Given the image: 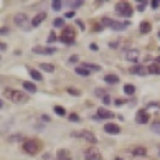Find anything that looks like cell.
I'll return each instance as SVG.
<instances>
[{
	"instance_id": "cell-1",
	"label": "cell",
	"mask_w": 160,
	"mask_h": 160,
	"mask_svg": "<svg viewBox=\"0 0 160 160\" xmlns=\"http://www.w3.org/2000/svg\"><path fill=\"white\" fill-rule=\"evenodd\" d=\"M3 94L7 96V99H10L12 102H15V104H25V102L28 101V96L25 93H22V91H18V89L7 88L3 91Z\"/></svg>"
},
{
	"instance_id": "cell-2",
	"label": "cell",
	"mask_w": 160,
	"mask_h": 160,
	"mask_svg": "<svg viewBox=\"0 0 160 160\" xmlns=\"http://www.w3.org/2000/svg\"><path fill=\"white\" fill-rule=\"evenodd\" d=\"M40 148H41L40 140H27L25 144H23V150H25L27 153H30V155H35V153H38Z\"/></svg>"
},
{
	"instance_id": "cell-3",
	"label": "cell",
	"mask_w": 160,
	"mask_h": 160,
	"mask_svg": "<svg viewBox=\"0 0 160 160\" xmlns=\"http://www.w3.org/2000/svg\"><path fill=\"white\" fill-rule=\"evenodd\" d=\"M116 12L121 17H130L132 15V7H130V3H127V2H119L116 5Z\"/></svg>"
},
{
	"instance_id": "cell-4",
	"label": "cell",
	"mask_w": 160,
	"mask_h": 160,
	"mask_svg": "<svg viewBox=\"0 0 160 160\" xmlns=\"http://www.w3.org/2000/svg\"><path fill=\"white\" fill-rule=\"evenodd\" d=\"M102 25L112 28V30H124L129 23L127 22H116V20H111V18H102Z\"/></svg>"
},
{
	"instance_id": "cell-5",
	"label": "cell",
	"mask_w": 160,
	"mask_h": 160,
	"mask_svg": "<svg viewBox=\"0 0 160 160\" xmlns=\"http://www.w3.org/2000/svg\"><path fill=\"white\" fill-rule=\"evenodd\" d=\"M13 20H15V25L23 28V30H30L32 28V25H28V17L25 13H17Z\"/></svg>"
},
{
	"instance_id": "cell-6",
	"label": "cell",
	"mask_w": 160,
	"mask_h": 160,
	"mask_svg": "<svg viewBox=\"0 0 160 160\" xmlns=\"http://www.w3.org/2000/svg\"><path fill=\"white\" fill-rule=\"evenodd\" d=\"M74 36H76V35H74V32L71 30V28H66V30H63L60 40L65 45H70V46H71V45H74Z\"/></svg>"
},
{
	"instance_id": "cell-7",
	"label": "cell",
	"mask_w": 160,
	"mask_h": 160,
	"mask_svg": "<svg viewBox=\"0 0 160 160\" xmlns=\"http://www.w3.org/2000/svg\"><path fill=\"white\" fill-rule=\"evenodd\" d=\"M84 157H86V160H101L102 155H101V152L98 150V148H88L86 152H84Z\"/></svg>"
},
{
	"instance_id": "cell-8",
	"label": "cell",
	"mask_w": 160,
	"mask_h": 160,
	"mask_svg": "<svg viewBox=\"0 0 160 160\" xmlns=\"http://www.w3.org/2000/svg\"><path fill=\"white\" fill-rule=\"evenodd\" d=\"M81 139H84V140H88L89 144H96L98 142V139H96V135L93 134V132H89V130H81V132L78 134Z\"/></svg>"
},
{
	"instance_id": "cell-9",
	"label": "cell",
	"mask_w": 160,
	"mask_h": 160,
	"mask_svg": "<svg viewBox=\"0 0 160 160\" xmlns=\"http://www.w3.org/2000/svg\"><path fill=\"white\" fill-rule=\"evenodd\" d=\"M148 119H150V116L147 114V111H139V112H137V116H135L137 124H147Z\"/></svg>"
},
{
	"instance_id": "cell-10",
	"label": "cell",
	"mask_w": 160,
	"mask_h": 160,
	"mask_svg": "<svg viewBox=\"0 0 160 160\" xmlns=\"http://www.w3.org/2000/svg\"><path fill=\"white\" fill-rule=\"evenodd\" d=\"M33 53H36V55H55V48H43V46H35L33 48Z\"/></svg>"
},
{
	"instance_id": "cell-11",
	"label": "cell",
	"mask_w": 160,
	"mask_h": 160,
	"mask_svg": "<svg viewBox=\"0 0 160 160\" xmlns=\"http://www.w3.org/2000/svg\"><path fill=\"white\" fill-rule=\"evenodd\" d=\"M104 130H106L107 134H114V135H116V134L121 132V127H119V125H116V124H112V122H107V124L104 125Z\"/></svg>"
},
{
	"instance_id": "cell-12",
	"label": "cell",
	"mask_w": 160,
	"mask_h": 160,
	"mask_svg": "<svg viewBox=\"0 0 160 160\" xmlns=\"http://www.w3.org/2000/svg\"><path fill=\"white\" fill-rule=\"evenodd\" d=\"M132 74H137V76H147L148 74V68L145 66H134L132 70H130Z\"/></svg>"
},
{
	"instance_id": "cell-13",
	"label": "cell",
	"mask_w": 160,
	"mask_h": 160,
	"mask_svg": "<svg viewBox=\"0 0 160 160\" xmlns=\"http://www.w3.org/2000/svg\"><path fill=\"white\" fill-rule=\"evenodd\" d=\"M125 60L135 63L137 60H139V50H127L125 51Z\"/></svg>"
},
{
	"instance_id": "cell-14",
	"label": "cell",
	"mask_w": 160,
	"mask_h": 160,
	"mask_svg": "<svg viewBox=\"0 0 160 160\" xmlns=\"http://www.w3.org/2000/svg\"><path fill=\"white\" fill-rule=\"evenodd\" d=\"M45 18H46V13L45 12H41V13H38L35 18L32 20V28H35V27H38V25H41L43 22H45Z\"/></svg>"
},
{
	"instance_id": "cell-15",
	"label": "cell",
	"mask_w": 160,
	"mask_h": 160,
	"mask_svg": "<svg viewBox=\"0 0 160 160\" xmlns=\"http://www.w3.org/2000/svg\"><path fill=\"white\" fill-rule=\"evenodd\" d=\"M98 116L101 119H111V117H114V114L107 109H98Z\"/></svg>"
},
{
	"instance_id": "cell-16",
	"label": "cell",
	"mask_w": 160,
	"mask_h": 160,
	"mask_svg": "<svg viewBox=\"0 0 160 160\" xmlns=\"http://www.w3.org/2000/svg\"><path fill=\"white\" fill-rule=\"evenodd\" d=\"M74 73H76L78 76H89V74H91V73L86 70V68H84V66H81V65L74 68Z\"/></svg>"
},
{
	"instance_id": "cell-17",
	"label": "cell",
	"mask_w": 160,
	"mask_h": 160,
	"mask_svg": "<svg viewBox=\"0 0 160 160\" xmlns=\"http://www.w3.org/2000/svg\"><path fill=\"white\" fill-rule=\"evenodd\" d=\"M81 66H84L89 73H93V71H101V66H99V65H93V63H83Z\"/></svg>"
},
{
	"instance_id": "cell-18",
	"label": "cell",
	"mask_w": 160,
	"mask_h": 160,
	"mask_svg": "<svg viewBox=\"0 0 160 160\" xmlns=\"http://www.w3.org/2000/svg\"><path fill=\"white\" fill-rule=\"evenodd\" d=\"M40 70H43V71H46V73H53L55 71V66L51 65V63H41V65H40Z\"/></svg>"
},
{
	"instance_id": "cell-19",
	"label": "cell",
	"mask_w": 160,
	"mask_h": 160,
	"mask_svg": "<svg viewBox=\"0 0 160 160\" xmlns=\"http://www.w3.org/2000/svg\"><path fill=\"white\" fill-rule=\"evenodd\" d=\"M104 81L109 83V84H116V83H119V78L116 76V74H106Z\"/></svg>"
},
{
	"instance_id": "cell-20",
	"label": "cell",
	"mask_w": 160,
	"mask_h": 160,
	"mask_svg": "<svg viewBox=\"0 0 160 160\" xmlns=\"http://www.w3.org/2000/svg\"><path fill=\"white\" fill-rule=\"evenodd\" d=\"M130 153H132V155H145V153H147V148H144V147H135V148H132V150H130Z\"/></svg>"
},
{
	"instance_id": "cell-21",
	"label": "cell",
	"mask_w": 160,
	"mask_h": 160,
	"mask_svg": "<svg viewBox=\"0 0 160 160\" xmlns=\"http://www.w3.org/2000/svg\"><path fill=\"white\" fill-rule=\"evenodd\" d=\"M28 73H30V76L35 79V81H41V73H38L36 70H32V68H28Z\"/></svg>"
},
{
	"instance_id": "cell-22",
	"label": "cell",
	"mask_w": 160,
	"mask_h": 160,
	"mask_svg": "<svg viewBox=\"0 0 160 160\" xmlns=\"http://www.w3.org/2000/svg\"><path fill=\"white\" fill-rule=\"evenodd\" d=\"M56 160H71V157L66 150H60L58 155H56Z\"/></svg>"
},
{
	"instance_id": "cell-23",
	"label": "cell",
	"mask_w": 160,
	"mask_h": 160,
	"mask_svg": "<svg viewBox=\"0 0 160 160\" xmlns=\"http://www.w3.org/2000/svg\"><path fill=\"white\" fill-rule=\"evenodd\" d=\"M23 88H25V91H28V93H36V86L33 83H23Z\"/></svg>"
},
{
	"instance_id": "cell-24",
	"label": "cell",
	"mask_w": 160,
	"mask_h": 160,
	"mask_svg": "<svg viewBox=\"0 0 160 160\" xmlns=\"http://www.w3.org/2000/svg\"><path fill=\"white\" fill-rule=\"evenodd\" d=\"M150 28H152V25L148 23V22H142L140 23V33H148Z\"/></svg>"
},
{
	"instance_id": "cell-25",
	"label": "cell",
	"mask_w": 160,
	"mask_h": 160,
	"mask_svg": "<svg viewBox=\"0 0 160 160\" xmlns=\"http://www.w3.org/2000/svg\"><path fill=\"white\" fill-rule=\"evenodd\" d=\"M51 7H53L55 12H58V10H61V7H63V2L61 0H55V2H51Z\"/></svg>"
},
{
	"instance_id": "cell-26",
	"label": "cell",
	"mask_w": 160,
	"mask_h": 160,
	"mask_svg": "<svg viewBox=\"0 0 160 160\" xmlns=\"http://www.w3.org/2000/svg\"><path fill=\"white\" fill-rule=\"evenodd\" d=\"M124 93L130 96V94H134V93H135V88L132 86V84H125V86H124Z\"/></svg>"
},
{
	"instance_id": "cell-27",
	"label": "cell",
	"mask_w": 160,
	"mask_h": 160,
	"mask_svg": "<svg viewBox=\"0 0 160 160\" xmlns=\"http://www.w3.org/2000/svg\"><path fill=\"white\" fill-rule=\"evenodd\" d=\"M68 5H70L71 8H79L83 5V0H73V2H68Z\"/></svg>"
},
{
	"instance_id": "cell-28",
	"label": "cell",
	"mask_w": 160,
	"mask_h": 160,
	"mask_svg": "<svg viewBox=\"0 0 160 160\" xmlns=\"http://www.w3.org/2000/svg\"><path fill=\"white\" fill-rule=\"evenodd\" d=\"M148 73H152V74H160V66H158V65H152L150 68H148Z\"/></svg>"
},
{
	"instance_id": "cell-29",
	"label": "cell",
	"mask_w": 160,
	"mask_h": 160,
	"mask_svg": "<svg viewBox=\"0 0 160 160\" xmlns=\"http://www.w3.org/2000/svg\"><path fill=\"white\" fill-rule=\"evenodd\" d=\"M53 27H56V28L65 27V18H56V20L53 22Z\"/></svg>"
},
{
	"instance_id": "cell-30",
	"label": "cell",
	"mask_w": 160,
	"mask_h": 160,
	"mask_svg": "<svg viewBox=\"0 0 160 160\" xmlns=\"http://www.w3.org/2000/svg\"><path fill=\"white\" fill-rule=\"evenodd\" d=\"M55 112L58 114V116H65V114H66V112H65V109H63L61 106H55Z\"/></svg>"
},
{
	"instance_id": "cell-31",
	"label": "cell",
	"mask_w": 160,
	"mask_h": 160,
	"mask_svg": "<svg viewBox=\"0 0 160 160\" xmlns=\"http://www.w3.org/2000/svg\"><path fill=\"white\" fill-rule=\"evenodd\" d=\"M55 41H56V35H55V32H51V33H50V36H48V45L55 43Z\"/></svg>"
},
{
	"instance_id": "cell-32",
	"label": "cell",
	"mask_w": 160,
	"mask_h": 160,
	"mask_svg": "<svg viewBox=\"0 0 160 160\" xmlns=\"http://www.w3.org/2000/svg\"><path fill=\"white\" fill-rule=\"evenodd\" d=\"M152 130H153V132H157V134H160V122H153L152 124Z\"/></svg>"
},
{
	"instance_id": "cell-33",
	"label": "cell",
	"mask_w": 160,
	"mask_h": 160,
	"mask_svg": "<svg viewBox=\"0 0 160 160\" xmlns=\"http://www.w3.org/2000/svg\"><path fill=\"white\" fill-rule=\"evenodd\" d=\"M68 93H70V94H73V96H79V94H81V93H79V91L73 89V88H68Z\"/></svg>"
},
{
	"instance_id": "cell-34",
	"label": "cell",
	"mask_w": 160,
	"mask_h": 160,
	"mask_svg": "<svg viewBox=\"0 0 160 160\" xmlns=\"http://www.w3.org/2000/svg\"><path fill=\"white\" fill-rule=\"evenodd\" d=\"M94 94L101 96V98H104V96H106V94H104V91H102V89H96V91H94Z\"/></svg>"
},
{
	"instance_id": "cell-35",
	"label": "cell",
	"mask_w": 160,
	"mask_h": 160,
	"mask_svg": "<svg viewBox=\"0 0 160 160\" xmlns=\"http://www.w3.org/2000/svg\"><path fill=\"white\" fill-rule=\"evenodd\" d=\"M70 121H73V122H78V121H79V117L76 116V114H71V116H70Z\"/></svg>"
},
{
	"instance_id": "cell-36",
	"label": "cell",
	"mask_w": 160,
	"mask_h": 160,
	"mask_svg": "<svg viewBox=\"0 0 160 160\" xmlns=\"http://www.w3.org/2000/svg\"><path fill=\"white\" fill-rule=\"evenodd\" d=\"M102 102H104V104H109V102H111V98H109V96H104V98H102Z\"/></svg>"
},
{
	"instance_id": "cell-37",
	"label": "cell",
	"mask_w": 160,
	"mask_h": 160,
	"mask_svg": "<svg viewBox=\"0 0 160 160\" xmlns=\"http://www.w3.org/2000/svg\"><path fill=\"white\" fill-rule=\"evenodd\" d=\"M150 3H152V7H153V8H157L158 5H160V2H158V0H152Z\"/></svg>"
},
{
	"instance_id": "cell-38",
	"label": "cell",
	"mask_w": 160,
	"mask_h": 160,
	"mask_svg": "<svg viewBox=\"0 0 160 160\" xmlns=\"http://www.w3.org/2000/svg\"><path fill=\"white\" fill-rule=\"evenodd\" d=\"M76 25H78L79 28H81V30H84V23H83L81 20H76Z\"/></svg>"
},
{
	"instance_id": "cell-39",
	"label": "cell",
	"mask_w": 160,
	"mask_h": 160,
	"mask_svg": "<svg viewBox=\"0 0 160 160\" xmlns=\"http://www.w3.org/2000/svg\"><path fill=\"white\" fill-rule=\"evenodd\" d=\"M74 17V12H68L66 15H65V18H73Z\"/></svg>"
},
{
	"instance_id": "cell-40",
	"label": "cell",
	"mask_w": 160,
	"mask_h": 160,
	"mask_svg": "<svg viewBox=\"0 0 160 160\" xmlns=\"http://www.w3.org/2000/svg\"><path fill=\"white\" fill-rule=\"evenodd\" d=\"M89 48L93 50V51H98V45H94V43H93V45H89Z\"/></svg>"
},
{
	"instance_id": "cell-41",
	"label": "cell",
	"mask_w": 160,
	"mask_h": 160,
	"mask_svg": "<svg viewBox=\"0 0 160 160\" xmlns=\"http://www.w3.org/2000/svg\"><path fill=\"white\" fill-rule=\"evenodd\" d=\"M0 33H3V35H7V33H8V30L3 27V28H0Z\"/></svg>"
},
{
	"instance_id": "cell-42",
	"label": "cell",
	"mask_w": 160,
	"mask_h": 160,
	"mask_svg": "<svg viewBox=\"0 0 160 160\" xmlns=\"http://www.w3.org/2000/svg\"><path fill=\"white\" fill-rule=\"evenodd\" d=\"M5 48H7V45H5V43H0V50H2V51H3Z\"/></svg>"
},
{
	"instance_id": "cell-43",
	"label": "cell",
	"mask_w": 160,
	"mask_h": 160,
	"mask_svg": "<svg viewBox=\"0 0 160 160\" xmlns=\"http://www.w3.org/2000/svg\"><path fill=\"white\" fill-rule=\"evenodd\" d=\"M121 104H124V101H121V99H117V101H116V106H121Z\"/></svg>"
},
{
	"instance_id": "cell-44",
	"label": "cell",
	"mask_w": 160,
	"mask_h": 160,
	"mask_svg": "<svg viewBox=\"0 0 160 160\" xmlns=\"http://www.w3.org/2000/svg\"><path fill=\"white\" fill-rule=\"evenodd\" d=\"M70 61H71V63H76V61H78V58H76V56H71V60H70Z\"/></svg>"
},
{
	"instance_id": "cell-45",
	"label": "cell",
	"mask_w": 160,
	"mask_h": 160,
	"mask_svg": "<svg viewBox=\"0 0 160 160\" xmlns=\"http://www.w3.org/2000/svg\"><path fill=\"white\" fill-rule=\"evenodd\" d=\"M3 106H5V102H3L2 99H0V109H2V107H3Z\"/></svg>"
},
{
	"instance_id": "cell-46",
	"label": "cell",
	"mask_w": 160,
	"mask_h": 160,
	"mask_svg": "<svg viewBox=\"0 0 160 160\" xmlns=\"http://www.w3.org/2000/svg\"><path fill=\"white\" fill-rule=\"evenodd\" d=\"M157 61H158V63H160V56H158V58H157Z\"/></svg>"
},
{
	"instance_id": "cell-47",
	"label": "cell",
	"mask_w": 160,
	"mask_h": 160,
	"mask_svg": "<svg viewBox=\"0 0 160 160\" xmlns=\"http://www.w3.org/2000/svg\"><path fill=\"white\" fill-rule=\"evenodd\" d=\"M116 160H122V158H116Z\"/></svg>"
},
{
	"instance_id": "cell-48",
	"label": "cell",
	"mask_w": 160,
	"mask_h": 160,
	"mask_svg": "<svg viewBox=\"0 0 160 160\" xmlns=\"http://www.w3.org/2000/svg\"><path fill=\"white\" fill-rule=\"evenodd\" d=\"M158 38H160V32H158Z\"/></svg>"
}]
</instances>
